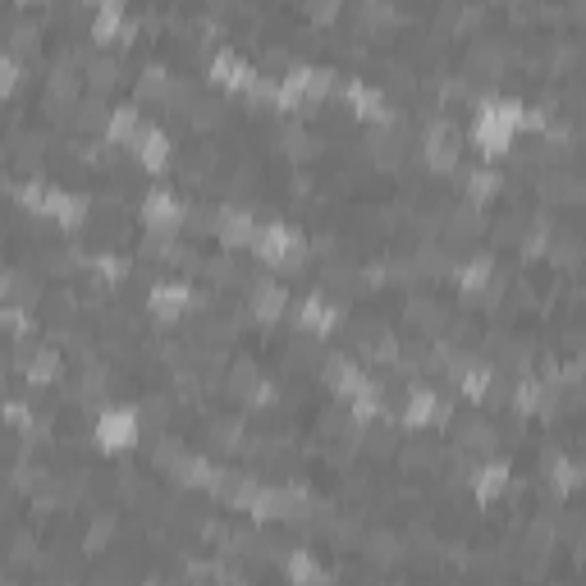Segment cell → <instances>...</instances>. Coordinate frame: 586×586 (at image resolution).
I'll return each mask as SVG.
<instances>
[{"instance_id": "21", "label": "cell", "mask_w": 586, "mask_h": 586, "mask_svg": "<svg viewBox=\"0 0 586 586\" xmlns=\"http://www.w3.org/2000/svg\"><path fill=\"white\" fill-rule=\"evenodd\" d=\"M490 271H495V261H490L486 252H481V257H472V261L463 266V271H458V289H463L467 298H477V293H486Z\"/></svg>"}, {"instance_id": "3", "label": "cell", "mask_w": 586, "mask_h": 586, "mask_svg": "<svg viewBox=\"0 0 586 586\" xmlns=\"http://www.w3.org/2000/svg\"><path fill=\"white\" fill-rule=\"evenodd\" d=\"M422 156H426V165H431L435 174L458 170V156H463V138H458L454 124H449V120H435L431 129H426V138H422Z\"/></svg>"}, {"instance_id": "2", "label": "cell", "mask_w": 586, "mask_h": 586, "mask_svg": "<svg viewBox=\"0 0 586 586\" xmlns=\"http://www.w3.org/2000/svg\"><path fill=\"white\" fill-rule=\"evenodd\" d=\"M252 252H257L266 266L293 271V266H303L307 243H303V234H293L289 225H261V234H257V243H252Z\"/></svg>"}, {"instance_id": "9", "label": "cell", "mask_w": 586, "mask_h": 586, "mask_svg": "<svg viewBox=\"0 0 586 586\" xmlns=\"http://www.w3.org/2000/svg\"><path fill=\"white\" fill-rule=\"evenodd\" d=\"M335 326H339V307L330 303V298L312 293V298L298 303V330H307V335H330Z\"/></svg>"}, {"instance_id": "11", "label": "cell", "mask_w": 586, "mask_h": 586, "mask_svg": "<svg viewBox=\"0 0 586 586\" xmlns=\"http://www.w3.org/2000/svg\"><path fill=\"white\" fill-rule=\"evenodd\" d=\"M344 97H348V106L358 110L362 120L390 124V106H385V97H380L371 83H362V78H348V83H344Z\"/></svg>"}, {"instance_id": "13", "label": "cell", "mask_w": 586, "mask_h": 586, "mask_svg": "<svg viewBox=\"0 0 586 586\" xmlns=\"http://www.w3.org/2000/svg\"><path fill=\"white\" fill-rule=\"evenodd\" d=\"M458 376V390H463V399L472 403H486L490 385H495V367L490 362H458V367H449Z\"/></svg>"}, {"instance_id": "26", "label": "cell", "mask_w": 586, "mask_h": 586, "mask_svg": "<svg viewBox=\"0 0 586 586\" xmlns=\"http://www.w3.org/2000/svg\"><path fill=\"white\" fill-rule=\"evenodd\" d=\"M110 532H115V518H97V522H92V532H87V550L97 554L101 545L110 541Z\"/></svg>"}, {"instance_id": "23", "label": "cell", "mask_w": 586, "mask_h": 586, "mask_svg": "<svg viewBox=\"0 0 586 586\" xmlns=\"http://www.w3.org/2000/svg\"><path fill=\"white\" fill-rule=\"evenodd\" d=\"M458 440H463V449H495V426L490 422H467L463 431H458Z\"/></svg>"}, {"instance_id": "18", "label": "cell", "mask_w": 586, "mask_h": 586, "mask_svg": "<svg viewBox=\"0 0 586 586\" xmlns=\"http://www.w3.org/2000/svg\"><path fill=\"white\" fill-rule=\"evenodd\" d=\"M472 490H477V500H500L504 490H509V463H486L477 467V477H472Z\"/></svg>"}, {"instance_id": "17", "label": "cell", "mask_w": 586, "mask_h": 586, "mask_svg": "<svg viewBox=\"0 0 586 586\" xmlns=\"http://www.w3.org/2000/svg\"><path fill=\"white\" fill-rule=\"evenodd\" d=\"M124 5L120 0H106V5H97V14H92V42H124Z\"/></svg>"}, {"instance_id": "27", "label": "cell", "mask_w": 586, "mask_h": 586, "mask_svg": "<svg viewBox=\"0 0 586 586\" xmlns=\"http://www.w3.org/2000/svg\"><path fill=\"white\" fill-rule=\"evenodd\" d=\"M0 87H5V92H14V87H19V78H23V69H19V60H14V55H5V65H0Z\"/></svg>"}, {"instance_id": "24", "label": "cell", "mask_w": 586, "mask_h": 586, "mask_svg": "<svg viewBox=\"0 0 586 586\" xmlns=\"http://www.w3.org/2000/svg\"><path fill=\"white\" fill-rule=\"evenodd\" d=\"M518 408L522 413H545V408H550V390L536 385V380H527V385L518 390Z\"/></svg>"}, {"instance_id": "19", "label": "cell", "mask_w": 586, "mask_h": 586, "mask_svg": "<svg viewBox=\"0 0 586 586\" xmlns=\"http://www.w3.org/2000/svg\"><path fill=\"white\" fill-rule=\"evenodd\" d=\"M284 573H289V582H293V586H330L326 568L316 564V559H312L307 550L289 554V564H284Z\"/></svg>"}, {"instance_id": "7", "label": "cell", "mask_w": 586, "mask_h": 586, "mask_svg": "<svg viewBox=\"0 0 586 586\" xmlns=\"http://www.w3.org/2000/svg\"><path fill=\"white\" fill-rule=\"evenodd\" d=\"M142 220L152 234H170L179 220H184V202L170 193V188H152V193L142 197Z\"/></svg>"}, {"instance_id": "5", "label": "cell", "mask_w": 586, "mask_h": 586, "mask_svg": "<svg viewBox=\"0 0 586 586\" xmlns=\"http://www.w3.org/2000/svg\"><path fill=\"white\" fill-rule=\"evenodd\" d=\"M449 422V403L435 390H413L408 403H403V426L408 431H435V426Z\"/></svg>"}, {"instance_id": "16", "label": "cell", "mask_w": 586, "mask_h": 586, "mask_svg": "<svg viewBox=\"0 0 586 586\" xmlns=\"http://www.w3.org/2000/svg\"><path fill=\"white\" fill-rule=\"evenodd\" d=\"M248 78H252V65H248V60H239V55L220 51L216 60H211V83L229 87V92H243V87H248Z\"/></svg>"}, {"instance_id": "8", "label": "cell", "mask_w": 586, "mask_h": 586, "mask_svg": "<svg viewBox=\"0 0 586 586\" xmlns=\"http://www.w3.org/2000/svg\"><path fill=\"white\" fill-rule=\"evenodd\" d=\"M37 216H46V220H55V225L74 229V225H83V220H87V197L83 193H69V188H46L42 211H37Z\"/></svg>"}, {"instance_id": "12", "label": "cell", "mask_w": 586, "mask_h": 586, "mask_svg": "<svg viewBox=\"0 0 586 586\" xmlns=\"http://www.w3.org/2000/svg\"><path fill=\"white\" fill-rule=\"evenodd\" d=\"M248 293H252L248 307H252V316H257V321H280V316L289 312V293H284L275 280H257Z\"/></svg>"}, {"instance_id": "14", "label": "cell", "mask_w": 586, "mask_h": 586, "mask_svg": "<svg viewBox=\"0 0 586 586\" xmlns=\"http://www.w3.org/2000/svg\"><path fill=\"white\" fill-rule=\"evenodd\" d=\"M147 133V124H142L138 106H120L110 110V124H106V142H115V147H133V142Z\"/></svg>"}, {"instance_id": "1", "label": "cell", "mask_w": 586, "mask_h": 586, "mask_svg": "<svg viewBox=\"0 0 586 586\" xmlns=\"http://www.w3.org/2000/svg\"><path fill=\"white\" fill-rule=\"evenodd\" d=\"M527 124V106L518 101H486L477 110V120H472V142H477L481 156H504L513 147V133Z\"/></svg>"}, {"instance_id": "4", "label": "cell", "mask_w": 586, "mask_h": 586, "mask_svg": "<svg viewBox=\"0 0 586 586\" xmlns=\"http://www.w3.org/2000/svg\"><path fill=\"white\" fill-rule=\"evenodd\" d=\"M138 431H142V417L133 408H106L97 417V445L120 454V449H133L138 445Z\"/></svg>"}, {"instance_id": "20", "label": "cell", "mask_w": 586, "mask_h": 586, "mask_svg": "<svg viewBox=\"0 0 586 586\" xmlns=\"http://www.w3.org/2000/svg\"><path fill=\"white\" fill-rule=\"evenodd\" d=\"M23 376L33 380V385H51L60 376V353L55 348H33L28 358H23Z\"/></svg>"}, {"instance_id": "10", "label": "cell", "mask_w": 586, "mask_h": 586, "mask_svg": "<svg viewBox=\"0 0 586 586\" xmlns=\"http://www.w3.org/2000/svg\"><path fill=\"white\" fill-rule=\"evenodd\" d=\"M216 234H220V243H225V248H252V243H257V220L248 216V211H220L216 216Z\"/></svg>"}, {"instance_id": "25", "label": "cell", "mask_w": 586, "mask_h": 586, "mask_svg": "<svg viewBox=\"0 0 586 586\" xmlns=\"http://www.w3.org/2000/svg\"><path fill=\"white\" fill-rule=\"evenodd\" d=\"M87 74H92V87H115V78H120V69H115V60H106V55H97L92 65H87Z\"/></svg>"}, {"instance_id": "15", "label": "cell", "mask_w": 586, "mask_h": 586, "mask_svg": "<svg viewBox=\"0 0 586 586\" xmlns=\"http://www.w3.org/2000/svg\"><path fill=\"white\" fill-rule=\"evenodd\" d=\"M133 161L147 165V170H165V165H170V138H165L161 129H152V124H147V133L133 142Z\"/></svg>"}, {"instance_id": "22", "label": "cell", "mask_w": 586, "mask_h": 586, "mask_svg": "<svg viewBox=\"0 0 586 586\" xmlns=\"http://www.w3.org/2000/svg\"><path fill=\"white\" fill-rule=\"evenodd\" d=\"M495 193H500V174H495V170H472V174H467V197H472L477 207H481V202H490Z\"/></svg>"}, {"instance_id": "28", "label": "cell", "mask_w": 586, "mask_h": 586, "mask_svg": "<svg viewBox=\"0 0 586 586\" xmlns=\"http://www.w3.org/2000/svg\"><path fill=\"white\" fill-rule=\"evenodd\" d=\"M5 326H10L14 339L28 335V312H19V307H5Z\"/></svg>"}, {"instance_id": "6", "label": "cell", "mask_w": 586, "mask_h": 586, "mask_svg": "<svg viewBox=\"0 0 586 586\" xmlns=\"http://www.w3.org/2000/svg\"><path fill=\"white\" fill-rule=\"evenodd\" d=\"M188 307H193V289H188V284H156V289L147 293V312H152V321H161V326L184 321Z\"/></svg>"}]
</instances>
